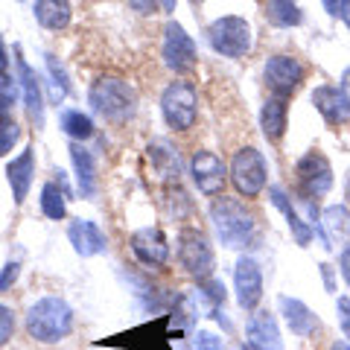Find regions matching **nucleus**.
<instances>
[{"label": "nucleus", "instance_id": "1", "mask_svg": "<svg viewBox=\"0 0 350 350\" xmlns=\"http://www.w3.org/2000/svg\"><path fill=\"white\" fill-rule=\"evenodd\" d=\"M73 330V310L59 295H44L27 310V336L41 345H56Z\"/></svg>", "mask_w": 350, "mask_h": 350}, {"label": "nucleus", "instance_id": "2", "mask_svg": "<svg viewBox=\"0 0 350 350\" xmlns=\"http://www.w3.org/2000/svg\"><path fill=\"white\" fill-rule=\"evenodd\" d=\"M211 222L225 248H245L257 237V219L239 199H216L211 204Z\"/></svg>", "mask_w": 350, "mask_h": 350}, {"label": "nucleus", "instance_id": "3", "mask_svg": "<svg viewBox=\"0 0 350 350\" xmlns=\"http://www.w3.org/2000/svg\"><path fill=\"white\" fill-rule=\"evenodd\" d=\"M88 103L100 117L111 120V123H126L135 114L137 96L135 88L126 79H120V76H100L88 91Z\"/></svg>", "mask_w": 350, "mask_h": 350}, {"label": "nucleus", "instance_id": "4", "mask_svg": "<svg viewBox=\"0 0 350 350\" xmlns=\"http://www.w3.org/2000/svg\"><path fill=\"white\" fill-rule=\"evenodd\" d=\"M207 41L211 47L225 59H243L254 47V29L245 18L239 15H222L207 27Z\"/></svg>", "mask_w": 350, "mask_h": 350}, {"label": "nucleus", "instance_id": "5", "mask_svg": "<svg viewBox=\"0 0 350 350\" xmlns=\"http://www.w3.org/2000/svg\"><path fill=\"white\" fill-rule=\"evenodd\" d=\"M161 114L172 131H187L199 117V91L187 79H175L161 94Z\"/></svg>", "mask_w": 350, "mask_h": 350}, {"label": "nucleus", "instance_id": "6", "mask_svg": "<svg viewBox=\"0 0 350 350\" xmlns=\"http://www.w3.org/2000/svg\"><path fill=\"white\" fill-rule=\"evenodd\" d=\"M228 175H231L234 190L243 196V199H257V196L266 190V178H269L266 158H262V152L254 146H239L231 158Z\"/></svg>", "mask_w": 350, "mask_h": 350}, {"label": "nucleus", "instance_id": "7", "mask_svg": "<svg viewBox=\"0 0 350 350\" xmlns=\"http://www.w3.org/2000/svg\"><path fill=\"white\" fill-rule=\"evenodd\" d=\"M295 178H298L304 199H315V202L330 193L333 181H336L330 161H327V155L319 149H312V152H306V155L298 158V163H295Z\"/></svg>", "mask_w": 350, "mask_h": 350}, {"label": "nucleus", "instance_id": "8", "mask_svg": "<svg viewBox=\"0 0 350 350\" xmlns=\"http://www.w3.org/2000/svg\"><path fill=\"white\" fill-rule=\"evenodd\" d=\"M178 260L193 278L199 280L213 278V269H216L213 248L207 243V237L202 231H196V228H184L178 234Z\"/></svg>", "mask_w": 350, "mask_h": 350}, {"label": "nucleus", "instance_id": "9", "mask_svg": "<svg viewBox=\"0 0 350 350\" xmlns=\"http://www.w3.org/2000/svg\"><path fill=\"white\" fill-rule=\"evenodd\" d=\"M161 59L175 73H190L196 68V59H199L196 41L187 36V29H184L178 21H167V27H163Z\"/></svg>", "mask_w": 350, "mask_h": 350}, {"label": "nucleus", "instance_id": "10", "mask_svg": "<svg viewBox=\"0 0 350 350\" xmlns=\"http://www.w3.org/2000/svg\"><path fill=\"white\" fill-rule=\"evenodd\" d=\"M304 76H306V68L301 64V59L286 56V53L269 56L266 68H262V79H266L269 91L275 96H280V100H289V96L298 91Z\"/></svg>", "mask_w": 350, "mask_h": 350}, {"label": "nucleus", "instance_id": "11", "mask_svg": "<svg viewBox=\"0 0 350 350\" xmlns=\"http://www.w3.org/2000/svg\"><path fill=\"white\" fill-rule=\"evenodd\" d=\"M190 175L196 181V187L204 196H219L225 187V178H228V167L225 161L216 155L211 149H199L193 152V161H190Z\"/></svg>", "mask_w": 350, "mask_h": 350}, {"label": "nucleus", "instance_id": "12", "mask_svg": "<svg viewBox=\"0 0 350 350\" xmlns=\"http://www.w3.org/2000/svg\"><path fill=\"white\" fill-rule=\"evenodd\" d=\"M234 286H237V301L243 310H257L262 301V269L254 257H239L234 269Z\"/></svg>", "mask_w": 350, "mask_h": 350}, {"label": "nucleus", "instance_id": "13", "mask_svg": "<svg viewBox=\"0 0 350 350\" xmlns=\"http://www.w3.org/2000/svg\"><path fill=\"white\" fill-rule=\"evenodd\" d=\"M15 68L21 76V91H24V105H27V117L29 123L41 129L44 126V100H41V82H38V73L29 68L21 47H15Z\"/></svg>", "mask_w": 350, "mask_h": 350}, {"label": "nucleus", "instance_id": "14", "mask_svg": "<svg viewBox=\"0 0 350 350\" xmlns=\"http://www.w3.org/2000/svg\"><path fill=\"white\" fill-rule=\"evenodd\" d=\"M131 251L144 266H167L170 260V245L161 228H140L131 234Z\"/></svg>", "mask_w": 350, "mask_h": 350}, {"label": "nucleus", "instance_id": "15", "mask_svg": "<svg viewBox=\"0 0 350 350\" xmlns=\"http://www.w3.org/2000/svg\"><path fill=\"white\" fill-rule=\"evenodd\" d=\"M321 237L324 245L330 251L347 248L350 245V207L345 204H330L321 213Z\"/></svg>", "mask_w": 350, "mask_h": 350}, {"label": "nucleus", "instance_id": "16", "mask_svg": "<svg viewBox=\"0 0 350 350\" xmlns=\"http://www.w3.org/2000/svg\"><path fill=\"white\" fill-rule=\"evenodd\" d=\"M245 342L251 350H283L280 327L271 312H254L245 327Z\"/></svg>", "mask_w": 350, "mask_h": 350}, {"label": "nucleus", "instance_id": "17", "mask_svg": "<svg viewBox=\"0 0 350 350\" xmlns=\"http://www.w3.org/2000/svg\"><path fill=\"white\" fill-rule=\"evenodd\" d=\"M312 105L330 126H345L350 120V105L345 100L342 88L336 85H319L312 91Z\"/></svg>", "mask_w": 350, "mask_h": 350}, {"label": "nucleus", "instance_id": "18", "mask_svg": "<svg viewBox=\"0 0 350 350\" xmlns=\"http://www.w3.org/2000/svg\"><path fill=\"white\" fill-rule=\"evenodd\" d=\"M68 239L79 257H94V254H103L105 251V234L91 219H73L68 225Z\"/></svg>", "mask_w": 350, "mask_h": 350}, {"label": "nucleus", "instance_id": "19", "mask_svg": "<svg viewBox=\"0 0 350 350\" xmlns=\"http://www.w3.org/2000/svg\"><path fill=\"white\" fill-rule=\"evenodd\" d=\"M32 175H36V149L27 146L18 158L9 161V167H6V178H9V187H12L18 207L27 202V193L32 187Z\"/></svg>", "mask_w": 350, "mask_h": 350}, {"label": "nucleus", "instance_id": "20", "mask_svg": "<svg viewBox=\"0 0 350 350\" xmlns=\"http://www.w3.org/2000/svg\"><path fill=\"white\" fill-rule=\"evenodd\" d=\"M278 306H280V315L286 319L289 330H292L295 336L306 338V336H312L315 330H319V319H315V312H312L304 301L289 298V295H280V298H278Z\"/></svg>", "mask_w": 350, "mask_h": 350}, {"label": "nucleus", "instance_id": "21", "mask_svg": "<svg viewBox=\"0 0 350 350\" xmlns=\"http://www.w3.org/2000/svg\"><path fill=\"white\" fill-rule=\"evenodd\" d=\"M289 126V103L280 100V96H269L260 108V129L269 140H280L286 135Z\"/></svg>", "mask_w": 350, "mask_h": 350}, {"label": "nucleus", "instance_id": "22", "mask_svg": "<svg viewBox=\"0 0 350 350\" xmlns=\"http://www.w3.org/2000/svg\"><path fill=\"white\" fill-rule=\"evenodd\" d=\"M269 199H271V204H275L283 216H286L295 243H298V245H310V239H312V225L304 222V219L298 216V211L292 207V199L286 196V190H283V187H269Z\"/></svg>", "mask_w": 350, "mask_h": 350}, {"label": "nucleus", "instance_id": "23", "mask_svg": "<svg viewBox=\"0 0 350 350\" xmlns=\"http://www.w3.org/2000/svg\"><path fill=\"white\" fill-rule=\"evenodd\" d=\"M32 12L44 29L59 32L70 24V0H32Z\"/></svg>", "mask_w": 350, "mask_h": 350}, {"label": "nucleus", "instance_id": "24", "mask_svg": "<svg viewBox=\"0 0 350 350\" xmlns=\"http://www.w3.org/2000/svg\"><path fill=\"white\" fill-rule=\"evenodd\" d=\"M70 161H73V170H76V181H79V193L85 196V199H91L94 190H96L94 155L82 144H70Z\"/></svg>", "mask_w": 350, "mask_h": 350}, {"label": "nucleus", "instance_id": "25", "mask_svg": "<svg viewBox=\"0 0 350 350\" xmlns=\"http://www.w3.org/2000/svg\"><path fill=\"white\" fill-rule=\"evenodd\" d=\"M149 161H152V170H155L161 178H178V152H175L167 140H152L149 144Z\"/></svg>", "mask_w": 350, "mask_h": 350}, {"label": "nucleus", "instance_id": "26", "mask_svg": "<svg viewBox=\"0 0 350 350\" xmlns=\"http://www.w3.org/2000/svg\"><path fill=\"white\" fill-rule=\"evenodd\" d=\"M266 18L275 27H298L304 21V12L295 6V0H269L266 3Z\"/></svg>", "mask_w": 350, "mask_h": 350}, {"label": "nucleus", "instance_id": "27", "mask_svg": "<svg viewBox=\"0 0 350 350\" xmlns=\"http://www.w3.org/2000/svg\"><path fill=\"white\" fill-rule=\"evenodd\" d=\"M62 131L73 140H88V137H94V120L82 111H76V108H70V111L62 114Z\"/></svg>", "mask_w": 350, "mask_h": 350}, {"label": "nucleus", "instance_id": "28", "mask_svg": "<svg viewBox=\"0 0 350 350\" xmlns=\"http://www.w3.org/2000/svg\"><path fill=\"white\" fill-rule=\"evenodd\" d=\"M41 213L47 219H64L68 216V202H64V193L59 190V184H44L41 187Z\"/></svg>", "mask_w": 350, "mask_h": 350}, {"label": "nucleus", "instance_id": "29", "mask_svg": "<svg viewBox=\"0 0 350 350\" xmlns=\"http://www.w3.org/2000/svg\"><path fill=\"white\" fill-rule=\"evenodd\" d=\"M47 70H50V76H53V103H59V100H64L68 96V91H70V79H68V70H64V64L53 56H47Z\"/></svg>", "mask_w": 350, "mask_h": 350}, {"label": "nucleus", "instance_id": "30", "mask_svg": "<svg viewBox=\"0 0 350 350\" xmlns=\"http://www.w3.org/2000/svg\"><path fill=\"white\" fill-rule=\"evenodd\" d=\"M15 336V312L6 304H0V347H6Z\"/></svg>", "mask_w": 350, "mask_h": 350}, {"label": "nucleus", "instance_id": "31", "mask_svg": "<svg viewBox=\"0 0 350 350\" xmlns=\"http://www.w3.org/2000/svg\"><path fill=\"white\" fill-rule=\"evenodd\" d=\"M21 137V129L12 123V120H6L3 126H0V158L6 155V152H12V146L18 144Z\"/></svg>", "mask_w": 350, "mask_h": 350}, {"label": "nucleus", "instance_id": "32", "mask_svg": "<svg viewBox=\"0 0 350 350\" xmlns=\"http://www.w3.org/2000/svg\"><path fill=\"white\" fill-rule=\"evenodd\" d=\"M15 96H18V88H15V79H12V76H0V105H3L6 108V111H9V108H12V103H15Z\"/></svg>", "mask_w": 350, "mask_h": 350}, {"label": "nucleus", "instance_id": "33", "mask_svg": "<svg viewBox=\"0 0 350 350\" xmlns=\"http://www.w3.org/2000/svg\"><path fill=\"white\" fill-rule=\"evenodd\" d=\"M193 350H222V338L207 330H199L193 338Z\"/></svg>", "mask_w": 350, "mask_h": 350}, {"label": "nucleus", "instance_id": "34", "mask_svg": "<svg viewBox=\"0 0 350 350\" xmlns=\"http://www.w3.org/2000/svg\"><path fill=\"white\" fill-rule=\"evenodd\" d=\"M336 312H338V324H342V330L347 336V342H350V298H338L336 301Z\"/></svg>", "mask_w": 350, "mask_h": 350}, {"label": "nucleus", "instance_id": "35", "mask_svg": "<svg viewBox=\"0 0 350 350\" xmlns=\"http://www.w3.org/2000/svg\"><path fill=\"white\" fill-rule=\"evenodd\" d=\"M18 271H21L18 262H6V266L0 269V295H3V292L18 280Z\"/></svg>", "mask_w": 350, "mask_h": 350}, {"label": "nucleus", "instance_id": "36", "mask_svg": "<svg viewBox=\"0 0 350 350\" xmlns=\"http://www.w3.org/2000/svg\"><path fill=\"white\" fill-rule=\"evenodd\" d=\"M202 286L207 289V295L216 301V304H225V286L219 280H213V278H207V280H202Z\"/></svg>", "mask_w": 350, "mask_h": 350}, {"label": "nucleus", "instance_id": "37", "mask_svg": "<svg viewBox=\"0 0 350 350\" xmlns=\"http://www.w3.org/2000/svg\"><path fill=\"white\" fill-rule=\"evenodd\" d=\"M129 6L140 15H155L158 12V0H129Z\"/></svg>", "mask_w": 350, "mask_h": 350}, {"label": "nucleus", "instance_id": "38", "mask_svg": "<svg viewBox=\"0 0 350 350\" xmlns=\"http://www.w3.org/2000/svg\"><path fill=\"white\" fill-rule=\"evenodd\" d=\"M338 269H342V278H345V283L350 286V245L338 254Z\"/></svg>", "mask_w": 350, "mask_h": 350}, {"label": "nucleus", "instance_id": "39", "mask_svg": "<svg viewBox=\"0 0 350 350\" xmlns=\"http://www.w3.org/2000/svg\"><path fill=\"white\" fill-rule=\"evenodd\" d=\"M336 18H342L345 24H347V29H350V0H338V12H336Z\"/></svg>", "mask_w": 350, "mask_h": 350}, {"label": "nucleus", "instance_id": "40", "mask_svg": "<svg viewBox=\"0 0 350 350\" xmlns=\"http://www.w3.org/2000/svg\"><path fill=\"white\" fill-rule=\"evenodd\" d=\"M9 73V53H6V44L3 38H0V76Z\"/></svg>", "mask_w": 350, "mask_h": 350}, {"label": "nucleus", "instance_id": "41", "mask_svg": "<svg viewBox=\"0 0 350 350\" xmlns=\"http://www.w3.org/2000/svg\"><path fill=\"white\" fill-rule=\"evenodd\" d=\"M338 88H342V94H345V100L350 105V68L342 73V82H338Z\"/></svg>", "mask_w": 350, "mask_h": 350}, {"label": "nucleus", "instance_id": "42", "mask_svg": "<svg viewBox=\"0 0 350 350\" xmlns=\"http://www.w3.org/2000/svg\"><path fill=\"white\" fill-rule=\"evenodd\" d=\"M321 275H324V283H327V289H336V283H333V266H327V262H324V266H321Z\"/></svg>", "mask_w": 350, "mask_h": 350}, {"label": "nucleus", "instance_id": "43", "mask_svg": "<svg viewBox=\"0 0 350 350\" xmlns=\"http://www.w3.org/2000/svg\"><path fill=\"white\" fill-rule=\"evenodd\" d=\"M330 350H350V342H336Z\"/></svg>", "mask_w": 350, "mask_h": 350}, {"label": "nucleus", "instance_id": "44", "mask_svg": "<svg viewBox=\"0 0 350 350\" xmlns=\"http://www.w3.org/2000/svg\"><path fill=\"white\" fill-rule=\"evenodd\" d=\"M6 120H9V117H6V108H3V105H0V126H3V123H6Z\"/></svg>", "mask_w": 350, "mask_h": 350}, {"label": "nucleus", "instance_id": "45", "mask_svg": "<svg viewBox=\"0 0 350 350\" xmlns=\"http://www.w3.org/2000/svg\"><path fill=\"white\" fill-rule=\"evenodd\" d=\"M190 3H202V0H190Z\"/></svg>", "mask_w": 350, "mask_h": 350}]
</instances>
